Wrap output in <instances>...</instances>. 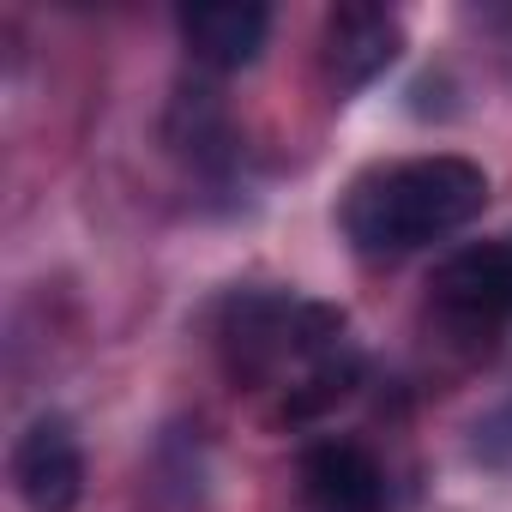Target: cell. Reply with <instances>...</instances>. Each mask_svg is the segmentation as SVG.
<instances>
[{
	"instance_id": "cell-3",
	"label": "cell",
	"mask_w": 512,
	"mask_h": 512,
	"mask_svg": "<svg viewBox=\"0 0 512 512\" xmlns=\"http://www.w3.org/2000/svg\"><path fill=\"white\" fill-rule=\"evenodd\" d=\"M434 308L464 332H488L512 320V235L458 247L434 272Z\"/></svg>"
},
{
	"instance_id": "cell-4",
	"label": "cell",
	"mask_w": 512,
	"mask_h": 512,
	"mask_svg": "<svg viewBox=\"0 0 512 512\" xmlns=\"http://www.w3.org/2000/svg\"><path fill=\"white\" fill-rule=\"evenodd\" d=\"M13 482L31 512H73L85 494V452L67 416H37L13 446Z\"/></svg>"
},
{
	"instance_id": "cell-7",
	"label": "cell",
	"mask_w": 512,
	"mask_h": 512,
	"mask_svg": "<svg viewBox=\"0 0 512 512\" xmlns=\"http://www.w3.org/2000/svg\"><path fill=\"white\" fill-rule=\"evenodd\" d=\"M266 31H272V13L253 7V0H229V7H187L181 13V37L193 49V61L217 67V73H235V67H253L266 49Z\"/></svg>"
},
{
	"instance_id": "cell-2",
	"label": "cell",
	"mask_w": 512,
	"mask_h": 512,
	"mask_svg": "<svg viewBox=\"0 0 512 512\" xmlns=\"http://www.w3.org/2000/svg\"><path fill=\"white\" fill-rule=\"evenodd\" d=\"M223 362L235 380H272L290 362L302 374H314L320 362L338 356L344 338V308L326 302H296L278 290H241L223 308Z\"/></svg>"
},
{
	"instance_id": "cell-6",
	"label": "cell",
	"mask_w": 512,
	"mask_h": 512,
	"mask_svg": "<svg viewBox=\"0 0 512 512\" xmlns=\"http://www.w3.org/2000/svg\"><path fill=\"white\" fill-rule=\"evenodd\" d=\"M302 500L308 512H380L386 476L356 440H320L302 452Z\"/></svg>"
},
{
	"instance_id": "cell-1",
	"label": "cell",
	"mask_w": 512,
	"mask_h": 512,
	"mask_svg": "<svg viewBox=\"0 0 512 512\" xmlns=\"http://www.w3.org/2000/svg\"><path fill=\"white\" fill-rule=\"evenodd\" d=\"M488 205V175L470 157H404L368 169L344 199V235L362 253H416L458 235Z\"/></svg>"
},
{
	"instance_id": "cell-5",
	"label": "cell",
	"mask_w": 512,
	"mask_h": 512,
	"mask_svg": "<svg viewBox=\"0 0 512 512\" xmlns=\"http://www.w3.org/2000/svg\"><path fill=\"white\" fill-rule=\"evenodd\" d=\"M404 49V25L386 13V7H338L326 19V37H320V61H326V79L338 91H356V85H374Z\"/></svg>"
}]
</instances>
